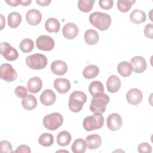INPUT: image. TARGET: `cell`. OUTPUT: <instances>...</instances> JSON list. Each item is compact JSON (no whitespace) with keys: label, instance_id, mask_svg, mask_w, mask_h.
<instances>
[{"label":"cell","instance_id":"6da1fadb","mask_svg":"<svg viewBox=\"0 0 153 153\" xmlns=\"http://www.w3.org/2000/svg\"><path fill=\"white\" fill-rule=\"evenodd\" d=\"M89 21L93 26L102 31L107 30L111 24V16L99 11L92 13L89 16Z\"/></svg>","mask_w":153,"mask_h":153},{"label":"cell","instance_id":"7a4b0ae2","mask_svg":"<svg viewBox=\"0 0 153 153\" xmlns=\"http://www.w3.org/2000/svg\"><path fill=\"white\" fill-rule=\"evenodd\" d=\"M87 101L86 94L81 91H75L69 96L68 106L73 112H78L83 108V105Z\"/></svg>","mask_w":153,"mask_h":153},{"label":"cell","instance_id":"3957f363","mask_svg":"<svg viewBox=\"0 0 153 153\" xmlns=\"http://www.w3.org/2000/svg\"><path fill=\"white\" fill-rule=\"evenodd\" d=\"M109 97L105 93L93 96L90 105V111L94 113L103 114L106 110V105L109 103Z\"/></svg>","mask_w":153,"mask_h":153},{"label":"cell","instance_id":"277c9868","mask_svg":"<svg viewBox=\"0 0 153 153\" xmlns=\"http://www.w3.org/2000/svg\"><path fill=\"white\" fill-rule=\"evenodd\" d=\"M104 123V118L100 113H94L92 115L85 117L82 122L84 129L92 131L101 128Z\"/></svg>","mask_w":153,"mask_h":153},{"label":"cell","instance_id":"5b68a950","mask_svg":"<svg viewBox=\"0 0 153 153\" xmlns=\"http://www.w3.org/2000/svg\"><path fill=\"white\" fill-rule=\"evenodd\" d=\"M26 65L31 69L40 70L44 68L47 65L46 56L41 53H36L27 56L26 58Z\"/></svg>","mask_w":153,"mask_h":153},{"label":"cell","instance_id":"8992f818","mask_svg":"<svg viewBox=\"0 0 153 153\" xmlns=\"http://www.w3.org/2000/svg\"><path fill=\"white\" fill-rule=\"evenodd\" d=\"M63 121L62 115L58 112H53L45 115L43 118L44 126L50 130H56L60 127Z\"/></svg>","mask_w":153,"mask_h":153},{"label":"cell","instance_id":"52a82bcc","mask_svg":"<svg viewBox=\"0 0 153 153\" xmlns=\"http://www.w3.org/2000/svg\"><path fill=\"white\" fill-rule=\"evenodd\" d=\"M0 77L7 82H11L17 79V73L11 65L4 63L0 66Z\"/></svg>","mask_w":153,"mask_h":153},{"label":"cell","instance_id":"ba28073f","mask_svg":"<svg viewBox=\"0 0 153 153\" xmlns=\"http://www.w3.org/2000/svg\"><path fill=\"white\" fill-rule=\"evenodd\" d=\"M0 53L7 60L13 61L19 57L16 49L13 47L7 42H2L0 44Z\"/></svg>","mask_w":153,"mask_h":153},{"label":"cell","instance_id":"9c48e42d","mask_svg":"<svg viewBox=\"0 0 153 153\" xmlns=\"http://www.w3.org/2000/svg\"><path fill=\"white\" fill-rule=\"evenodd\" d=\"M36 47L42 51H51L54 47V41L50 36L41 35L36 40Z\"/></svg>","mask_w":153,"mask_h":153},{"label":"cell","instance_id":"30bf717a","mask_svg":"<svg viewBox=\"0 0 153 153\" xmlns=\"http://www.w3.org/2000/svg\"><path fill=\"white\" fill-rule=\"evenodd\" d=\"M107 126L111 131H116L119 130L123 124V120L121 117L117 113H112L110 114L106 120Z\"/></svg>","mask_w":153,"mask_h":153},{"label":"cell","instance_id":"8fae6325","mask_svg":"<svg viewBox=\"0 0 153 153\" xmlns=\"http://www.w3.org/2000/svg\"><path fill=\"white\" fill-rule=\"evenodd\" d=\"M143 98V94L142 91L136 88H132L129 90L126 94V99L131 105H136L140 103Z\"/></svg>","mask_w":153,"mask_h":153},{"label":"cell","instance_id":"7c38bea8","mask_svg":"<svg viewBox=\"0 0 153 153\" xmlns=\"http://www.w3.org/2000/svg\"><path fill=\"white\" fill-rule=\"evenodd\" d=\"M130 62L133 68V70L137 74L142 73L146 69V60L142 56H136L133 57L131 59Z\"/></svg>","mask_w":153,"mask_h":153},{"label":"cell","instance_id":"4fadbf2b","mask_svg":"<svg viewBox=\"0 0 153 153\" xmlns=\"http://www.w3.org/2000/svg\"><path fill=\"white\" fill-rule=\"evenodd\" d=\"M27 22L32 26H36L40 23L42 20V14L36 9H31L27 11L26 14Z\"/></svg>","mask_w":153,"mask_h":153},{"label":"cell","instance_id":"5bb4252c","mask_svg":"<svg viewBox=\"0 0 153 153\" xmlns=\"http://www.w3.org/2000/svg\"><path fill=\"white\" fill-rule=\"evenodd\" d=\"M78 27L73 23H68L65 24L62 29V33L64 37L68 39L75 38L78 34Z\"/></svg>","mask_w":153,"mask_h":153},{"label":"cell","instance_id":"9a60e30c","mask_svg":"<svg viewBox=\"0 0 153 153\" xmlns=\"http://www.w3.org/2000/svg\"><path fill=\"white\" fill-rule=\"evenodd\" d=\"M55 89L61 94H65L67 93L71 88L70 81L64 78H59L54 80L53 83Z\"/></svg>","mask_w":153,"mask_h":153},{"label":"cell","instance_id":"2e32d148","mask_svg":"<svg viewBox=\"0 0 153 153\" xmlns=\"http://www.w3.org/2000/svg\"><path fill=\"white\" fill-rule=\"evenodd\" d=\"M56 100V94L51 89L45 90L40 96L41 103L44 106H50L53 105Z\"/></svg>","mask_w":153,"mask_h":153},{"label":"cell","instance_id":"e0dca14e","mask_svg":"<svg viewBox=\"0 0 153 153\" xmlns=\"http://www.w3.org/2000/svg\"><path fill=\"white\" fill-rule=\"evenodd\" d=\"M51 72L57 75H63L68 71V66L66 62L62 60H55L50 66Z\"/></svg>","mask_w":153,"mask_h":153},{"label":"cell","instance_id":"ac0fdd59","mask_svg":"<svg viewBox=\"0 0 153 153\" xmlns=\"http://www.w3.org/2000/svg\"><path fill=\"white\" fill-rule=\"evenodd\" d=\"M121 81L120 78L115 75H112L107 79L106 88L111 93L117 92L121 87Z\"/></svg>","mask_w":153,"mask_h":153},{"label":"cell","instance_id":"d6986e66","mask_svg":"<svg viewBox=\"0 0 153 153\" xmlns=\"http://www.w3.org/2000/svg\"><path fill=\"white\" fill-rule=\"evenodd\" d=\"M42 86V81L41 79L38 76H34L29 79L27 82V90L31 93H37L39 92Z\"/></svg>","mask_w":153,"mask_h":153},{"label":"cell","instance_id":"ffe728a7","mask_svg":"<svg viewBox=\"0 0 153 153\" xmlns=\"http://www.w3.org/2000/svg\"><path fill=\"white\" fill-rule=\"evenodd\" d=\"M86 142L90 149H96L101 145L102 139L98 134H90L87 136Z\"/></svg>","mask_w":153,"mask_h":153},{"label":"cell","instance_id":"44dd1931","mask_svg":"<svg viewBox=\"0 0 153 153\" xmlns=\"http://www.w3.org/2000/svg\"><path fill=\"white\" fill-rule=\"evenodd\" d=\"M22 105L26 110L30 111L35 109L37 105L36 97L32 94H27L22 100Z\"/></svg>","mask_w":153,"mask_h":153},{"label":"cell","instance_id":"7402d4cb","mask_svg":"<svg viewBox=\"0 0 153 153\" xmlns=\"http://www.w3.org/2000/svg\"><path fill=\"white\" fill-rule=\"evenodd\" d=\"M117 70L118 73L122 76L127 77L131 74L133 68L130 63L126 61H123L118 65Z\"/></svg>","mask_w":153,"mask_h":153},{"label":"cell","instance_id":"603a6c76","mask_svg":"<svg viewBox=\"0 0 153 153\" xmlns=\"http://www.w3.org/2000/svg\"><path fill=\"white\" fill-rule=\"evenodd\" d=\"M99 68L94 65H89L84 68L82 71L83 76L86 79H92L98 75Z\"/></svg>","mask_w":153,"mask_h":153},{"label":"cell","instance_id":"cb8c5ba5","mask_svg":"<svg viewBox=\"0 0 153 153\" xmlns=\"http://www.w3.org/2000/svg\"><path fill=\"white\" fill-rule=\"evenodd\" d=\"M130 19L133 23L137 25L145 22L146 16L145 12L142 10L136 9L131 13Z\"/></svg>","mask_w":153,"mask_h":153},{"label":"cell","instance_id":"d4e9b609","mask_svg":"<svg viewBox=\"0 0 153 153\" xmlns=\"http://www.w3.org/2000/svg\"><path fill=\"white\" fill-rule=\"evenodd\" d=\"M60 27L59 21L53 17L48 19L45 23V28L48 32H58Z\"/></svg>","mask_w":153,"mask_h":153},{"label":"cell","instance_id":"484cf974","mask_svg":"<svg viewBox=\"0 0 153 153\" xmlns=\"http://www.w3.org/2000/svg\"><path fill=\"white\" fill-rule=\"evenodd\" d=\"M88 91L91 95L93 97L96 95L104 93V87L100 81H94L90 84Z\"/></svg>","mask_w":153,"mask_h":153},{"label":"cell","instance_id":"4316f807","mask_svg":"<svg viewBox=\"0 0 153 153\" xmlns=\"http://www.w3.org/2000/svg\"><path fill=\"white\" fill-rule=\"evenodd\" d=\"M99 36L94 29H88L84 33V40L88 45H94L99 41Z\"/></svg>","mask_w":153,"mask_h":153},{"label":"cell","instance_id":"83f0119b","mask_svg":"<svg viewBox=\"0 0 153 153\" xmlns=\"http://www.w3.org/2000/svg\"><path fill=\"white\" fill-rule=\"evenodd\" d=\"M71 139L72 137L69 132L66 130L62 131L57 136V143L59 146H65L69 144Z\"/></svg>","mask_w":153,"mask_h":153},{"label":"cell","instance_id":"f1b7e54d","mask_svg":"<svg viewBox=\"0 0 153 153\" xmlns=\"http://www.w3.org/2000/svg\"><path fill=\"white\" fill-rule=\"evenodd\" d=\"M87 148V142L85 140L78 138L73 143L71 149L74 153H84Z\"/></svg>","mask_w":153,"mask_h":153},{"label":"cell","instance_id":"f546056e","mask_svg":"<svg viewBox=\"0 0 153 153\" xmlns=\"http://www.w3.org/2000/svg\"><path fill=\"white\" fill-rule=\"evenodd\" d=\"M8 24L11 28L17 27L22 22V16L17 12H11L8 16Z\"/></svg>","mask_w":153,"mask_h":153},{"label":"cell","instance_id":"4dcf8cb0","mask_svg":"<svg viewBox=\"0 0 153 153\" xmlns=\"http://www.w3.org/2000/svg\"><path fill=\"white\" fill-rule=\"evenodd\" d=\"M38 142L43 146H50L54 143V137L51 134L45 133L40 135L38 139Z\"/></svg>","mask_w":153,"mask_h":153},{"label":"cell","instance_id":"1f68e13d","mask_svg":"<svg viewBox=\"0 0 153 153\" xmlns=\"http://www.w3.org/2000/svg\"><path fill=\"white\" fill-rule=\"evenodd\" d=\"M94 0H79L78 7L80 11L84 13L90 12L93 7Z\"/></svg>","mask_w":153,"mask_h":153},{"label":"cell","instance_id":"d6a6232c","mask_svg":"<svg viewBox=\"0 0 153 153\" xmlns=\"http://www.w3.org/2000/svg\"><path fill=\"white\" fill-rule=\"evenodd\" d=\"M19 47L22 51L25 53L30 52L34 47L33 41L29 38L23 39L19 45Z\"/></svg>","mask_w":153,"mask_h":153},{"label":"cell","instance_id":"836d02e7","mask_svg":"<svg viewBox=\"0 0 153 153\" xmlns=\"http://www.w3.org/2000/svg\"><path fill=\"white\" fill-rule=\"evenodd\" d=\"M135 2L136 1L133 0H119L117 1V7L120 11L126 13L129 11Z\"/></svg>","mask_w":153,"mask_h":153},{"label":"cell","instance_id":"e575fe53","mask_svg":"<svg viewBox=\"0 0 153 153\" xmlns=\"http://www.w3.org/2000/svg\"><path fill=\"white\" fill-rule=\"evenodd\" d=\"M1 152H13V148L10 142L8 140H2L0 142Z\"/></svg>","mask_w":153,"mask_h":153},{"label":"cell","instance_id":"d590c367","mask_svg":"<svg viewBox=\"0 0 153 153\" xmlns=\"http://www.w3.org/2000/svg\"><path fill=\"white\" fill-rule=\"evenodd\" d=\"M27 91L26 88L23 86H22V85L17 86L14 90V93H15L16 96L17 97L22 98V99H23L27 95Z\"/></svg>","mask_w":153,"mask_h":153},{"label":"cell","instance_id":"8d00e7d4","mask_svg":"<svg viewBox=\"0 0 153 153\" xmlns=\"http://www.w3.org/2000/svg\"><path fill=\"white\" fill-rule=\"evenodd\" d=\"M137 151L139 152H146L151 153L152 152L151 146L147 142H143L139 145L137 147Z\"/></svg>","mask_w":153,"mask_h":153},{"label":"cell","instance_id":"74e56055","mask_svg":"<svg viewBox=\"0 0 153 153\" xmlns=\"http://www.w3.org/2000/svg\"><path fill=\"white\" fill-rule=\"evenodd\" d=\"M114 1L112 0H99V4L100 7L105 10H109L113 6Z\"/></svg>","mask_w":153,"mask_h":153},{"label":"cell","instance_id":"f35d334b","mask_svg":"<svg viewBox=\"0 0 153 153\" xmlns=\"http://www.w3.org/2000/svg\"><path fill=\"white\" fill-rule=\"evenodd\" d=\"M145 36L149 39L153 38V25L149 23L146 25L144 29Z\"/></svg>","mask_w":153,"mask_h":153},{"label":"cell","instance_id":"ab89813d","mask_svg":"<svg viewBox=\"0 0 153 153\" xmlns=\"http://www.w3.org/2000/svg\"><path fill=\"white\" fill-rule=\"evenodd\" d=\"M15 152H26V153H30L31 150L30 148L26 145H19L16 150L14 151Z\"/></svg>","mask_w":153,"mask_h":153},{"label":"cell","instance_id":"60d3db41","mask_svg":"<svg viewBox=\"0 0 153 153\" xmlns=\"http://www.w3.org/2000/svg\"><path fill=\"white\" fill-rule=\"evenodd\" d=\"M5 2L11 7H16L19 4H21V0H10L5 1Z\"/></svg>","mask_w":153,"mask_h":153},{"label":"cell","instance_id":"b9f144b4","mask_svg":"<svg viewBox=\"0 0 153 153\" xmlns=\"http://www.w3.org/2000/svg\"><path fill=\"white\" fill-rule=\"evenodd\" d=\"M36 2L39 5L44 7V6L48 5L50 4L51 1L50 0H36Z\"/></svg>","mask_w":153,"mask_h":153},{"label":"cell","instance_id":"7bdbcfd3","mask_svg":"<svg viewBox=\"0 0 153 153\" xmlns=\"http://www.w3.org/2000/svg\"><path fill=\"white\" fill-rule=\"evenodd\" d=\"M1 30H2L3 29V27H4V26L5 25V20L4 19V17L2 14L1 15Z\"/></svg>","mask_w":153,"mask_h":153},{"label":"cell","instance_id":"ee69618b","mask_svg":"<svg viewBox=\"0 0 153 153\" xmlns=\"http://www.w3.org/2000/svg\"><path fill=\"white\" fill-rule=\"evenodd\" d=\"M31 3V1H21V5L23 6H27Z\"/></svg>","mask_w":153,"mask_h":153}]
</instances>
